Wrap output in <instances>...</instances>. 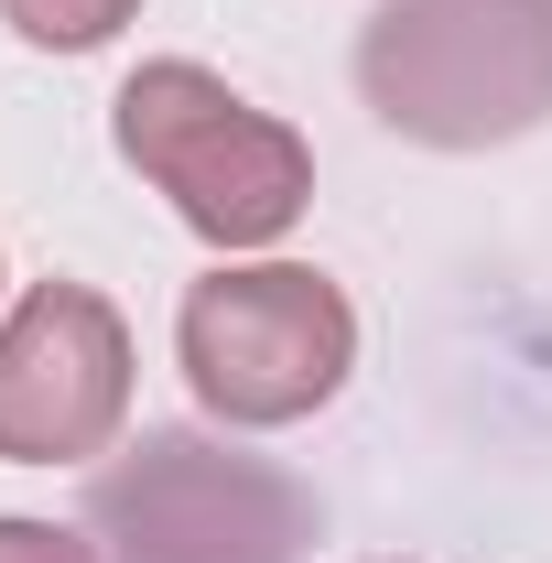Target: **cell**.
Returning <instances> with one entry per match:
<instances>
[{
	"instance_id": "obj_2",
	"label": "cell",
	"mask_w": 552,
	"mask_h": 563,
	"mask_svg": "<svg viewBox=\"0 0 552 563\" xmlns=\"http://www.w3.org/2000/svg\"><path fill=\"white\" fill-rule=\"evenodd\" d=\"M120 152L207 228L217 250L281 239L303 217V196H314L303 141L281 131V120H261L250 98H228L207 66H141L120 87Z\"/></svg>"
},
{
	"instance_id": "obj_4",
	"label": "cell",
	"mask_w": 552,
	"mask_h": 563,
	"mask_svg": "<svg viewBox=\"0 0 552 563\" xmlns=\"http://www.w3.org/2000/svg\"><path fill=\"white\" fill-rule=\"evenodd\" d=\"M185 379L217 422H303L336 401L346 357H357V314L325 272H207L185 292Z\"/></svg>"
},
{
	"instance_id": "obj_1",
	"label": "cell",
	"mask_w": 552,
	"mask_h": 563,
	"mask_svg": "<svg viewBox=\"0 0 552 563\" xmlns=\"http://www.w3.org/2000/svg\"><path fill=\"white\" fill-rule=\"evenodd\" d=\"M357 87L433 152L520 141L552 120V0H390L357 44Z\"/></svg>"
},
{
	"instance_id": "obj_3",
	"label": "cell",
	"mask_w": 552,
	"mask_h": 563,
	"mask_svg": "<svg viewBox=\"0 0 552 563\" xmlns=\"http://www.w3.org/2000/svg\"><path fill=\"white\" fill-rule=\"evenodd\" d=\"M87 520L109 531V563H292L314 542V498L207 433H141L98 466Z\"/></svg>"
},
{
	"instance_id": "obj_5",
	"label": "cell",
	"mask_w": 552,
	"mask_h": 563,
	"mask_svg": "<svg viewBox=\"0 0 552 563\" xmlns=\"http://www.w3.org/2000/svg\"><path fill=\"white\" fill-rule=\"evenodd\" d=\"M131 412V336L87 282H33L0 325V455H98Z\"/></svg>"
},
{
	"instance_id": "obj_7",
	"label": "cell",
	"mask_w": 552,
	"mask_h": 563,
	"mask_svg": "<svg viewBox=\"0 0 552 563\" xmlns=\"http://www.w3.org/2000/svg\"><path fill=\"white\" fill-rule=\"evenodd\" d=\"M0 563H98V553L55 520H0Z\"/></svg>"
},
{
	"instance_id": "obj_6",
	"label": "cell",
	"mask_w": 552,
	"mask_h": 563,
	"mask_svg": "<svg viewBox=\"0 0 552 563\" xmlns=\"http://www.w3.org/2000/svg\"><path fill=\"white\" fill-rule=\"evenodd\" d=\"M131 11H141V0H11V22H22L33 44H66V55L109 44V33H120Z\"/></svg>"
}]
</instances>
